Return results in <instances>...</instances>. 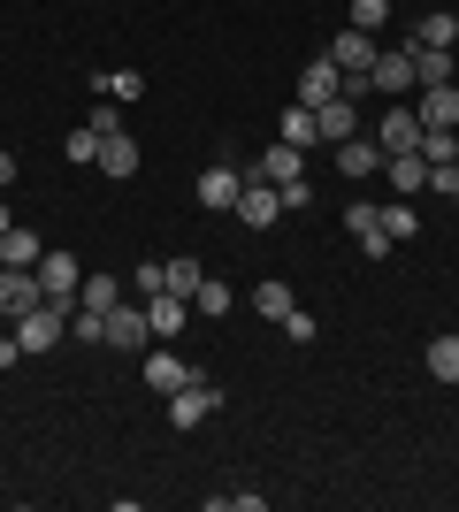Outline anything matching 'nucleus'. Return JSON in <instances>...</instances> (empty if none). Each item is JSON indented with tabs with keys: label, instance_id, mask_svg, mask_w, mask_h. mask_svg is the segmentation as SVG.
Segmentation results:
<instances>
[{
	"label": "nucleus",
	"instance_id": "obj_1",
	"mask_svg": "<svg viewBox=\"0 0 459 512\" xmlns=\"http://www.w3.org/2000/svg\"><path fill=\"white\" fill-rule=\"evenodd\" d=\"M375 54H383V46H375V31H352V23L329 39V62H337V77H345L352 100H368V69H375Z\"/></svg>",
	"mask_w": 459,
	"mask_h": 512
},
{
	"label": "nucleus",
	"instance_id": "obj_2",
	"mask_svg": "<svg viewBox=\"0 0 459 512\" xmlns=\"http://www.w3.org/2000/svg\"><path fill=\"white\" fill-rule=\"evenodd\" d=\"M69 314H77V306H62V299H39L31 314L16 321V344H23V352H54V344L69 337Z\"/></svg>",
	"mask_w": 459,
	"mask_h": 512
},
{
	"label": "nucleus",
	"instance_id": "obj_3",
	"mask_svg": "<svg viewBox=\"0 0 459 512\" xmlns=\"http://www.w3.org/2000/svg\"><path fill=\"white\" fill-rule=\"evenodd\" d=\"M222 413V390L207 383V375H192L184 390H169V428H207Z\"/></svg>",
	"mask_w": 459,
	"mask_h": 512
},
{
	"label": "nucleus",
	"instance_id": "obj_4",
	"mask_svg": "<svg viewBox=\"0 0 459 512\" xmlns=\"http://www.w3.org/2000/svg\"><path fill=\"white\" fill-rule=\"evenodd\" d=\"M39 291H46V299H62V306H77V291H85V268H77V253L46 245V253H39Z\"/></svg>",
	"mask_w": 459,
	"mask_h": 512
},
{
	"label": "nucleus",
	"instance_id": "obj_5",
	"mask_svg": "<svg viewBox=\"0 0 459 512\" xmlns=\"http://www.w3.org/2000/svg\"><path fill=\"white\" fill-rule=\"evenodd\" d=\"M345 230H352V245H360L368 260H391V253H398L391 230H383V207H375V199H352V207H345Z\"/></svg>",
	"mask_w": 459,
	"mask_h": 512
},
{
	"label": "nucleus",
	"instance_id": "obj_6",
	"mask_svg": "<svg viewBox=\"0 0 459 512\" xmlns=\"http://www.w3.org/2000/svg\"><path fill=\"white\" fill-rule=\"evenodd\" d=\"M329 161H337V176H345V184H368V176H383V146H375L368 130H360V138H337V146H329Z\"/></svg>",
	"mask_w": 459,
	"mask_h": 512
},
{
	"label": "nucleus",
	"instance_id": "obj_7",
	"mask_svg": "<svg viewBox=\"0 0 459 512\" xmlns=\"http://www.w3.org/2000/svg\"><path fill=\"white\" fill-rule=\"evenodd\" d=\"M230 214H238L245 230H268V222L284 214V192H276L268 176H245V184H238V207H230Z\"/></svg>",
	"mask_w": 459,
	"mask_h": 512
},
{
	"label": "nucleus",
	"instance_id": "obj_8",
	"mask_svg": "<svg viewBox=\"0 0 459 512\" xmlns=\"http://www.w3.org/2000/svg\"><path fill=\"white\" fill-rule=\"evenodd\" d=\"M368 92H383V100H414V46H406V54H375Z\"/></svg>",
	"mask_w": 459,
	"mask_h": 512
},
{
	"label": "nucleus",
	"instance_id": "obj_9",
	"mask_svg": "<svg viewBox=\"0 0 459 512\" xmlns=\"http://www.w3.org/2000/svg\"><path fill=\"white\" fill-rule=\"evenodd\" d=\"M39 268H0V321H23L31 306H39Z\"/></svg>",
	"mask_w": 459,
	"mask_h": 512
},
{
	"label": "nucleus",
	"instance_id": "obj_10",
	"mask_svg": "<svg viewBox=\"0 0 459 512\" xmlns=\"http://www.w3.org/2000/svg\"><path fill=\"white\" fill-rule=\"evenodd\" d=\"M138 161H146V153H138V138H131L123 123L100 130V161H92L100 176H115V184H123V176H138Z\"/></svg>",
	"mask_w": 459,
	"mask_h": 512
},
{
	"label": "nucleus",
	"instance_id": "obj_11",
	"mask_svg": "<svg viewBox=\"0 0 459 512\" xmlns=\"http://www.w3.org/2000/svg\"><path fill=\"white\" fill-rule=\"evenodd\" d=\"M368 138H375L383 153H414V146H421V115H414L406 100H398L391 115H375V130H368Z\"/></svg>",
	"mask_w": 459,
	"mask_h": 512
},
{
	"label": "nucleus",
	"instance_id": "obj_12",
	"mask_svg": "<svg viewBox=\"0 0 459 512\" xmlns=\"http://www.w3.org/2000/svg\"><path fill=\"white\" fill-rule=\"evenodd\" d=\"M138 375H146V390L153 398H169V390H184L199 375L192 360H176V344H161V352H146V367H138Z\"/></svg>",
	"mask_w": 459,
	"mask_h": 512
},
{
	"label": "nucleus",
	"instance_id": "obj_13",
	"mask_svg": "<svg viewBox=\"0 0 459 512\" xmlns=\"http://www.w3.org/2000/svg\"><path fill=\"white\" fill-rule=\"evenodd\" d=\"M238 184H245V176L230 169V161H215V169H199L192 199H199V207H207V214H230V207H238Z\"/></svg>",
	"mask_w": 459,
	"mask_h": 512
},
{
	"label": "nucleus",
	"instance_id": "obj_14",
	"mask_svg": "<svg viewBox=\"0 0 459 512\" xmlns=\"http://www.w3.org/2000/svg\"><path fill=\"white\" fill-rule=\"evenodd\" d=\"M100 314H108V344H115V352H146V344H153L146 306H123V299H115V306H100Z\"/></svg>",
	"mask_w": 459,
	"mask_h": 512
},
{
	"label": "nucleus",
	"instance_id": "obj_15",
	"mask_svg": "<svg viewBox=\"0 0 459 512\" xmlns=\"http://www.w3.org/2000/svg\"><path fill=\"white\" fill-rule=\"evenodd\" d=\"M383 184H391V199L429 192V161H421V146L414 153H383Z\"/></svg>",
	"mask_w": 459,
	"mask_h": 512
},
{
	"label": "nucleus",
	"instance_id": "obj_16",
	"mask_svg": "<svg viewBox=\"0 0 459 512\" xmlns=\"http://www.w3.org/2000/svg\"><path fill=\"white\" fill-rule=\"evenodd\" d=\"M414 115H421V130H459V85H421Z\"/></svg>",
	"mask_w": 459,
	"mask_h": 512
},
{
	"label": "nucleus",
	"instance_id": "obj_17",
	"mask_svg": "<svg viewBox=\"0 0 459 512\" xmlns=\"http://www.w3.org/2000/svg\"><path fill=\"white\" fill-rule=\"evenodd\" d=\"M314 130H322V146H337V138H360V100H352V92L322 100V107H314Z\"/></svg>",
	"mask_w": 459,
	"mask_h": 512
},
{
	"label": "nucleus",
	"instance_id": "obj_18",
	"mask_svg": "<svg viewBox=\"0 0 459 512\" xmlns=\"http://www.w3.org/2000/svg\"><path fill=\"white\" fill-rule=\"evenodd\" d=\"M184 321H192V299H176V291H153V299H146V329H153L161 344L184 337Z\"/></svg>",
	"mask_w": 459,
	"mask_h": 512
},
{
	"label": "nucleus",
	"instance_id": "obj_19",
	"mask_svg": "<svg viewBox=\"0 0 459 512\" xmlns=\"http://www.w3.org/2000/svg\"><path fill=\"white\" fill-rule=\"evenodd\" d=\"M421 85H459V54L452 46H414V92Z\"/></svg>",
	"mask_w": 459,
	"mask_h": 512
},
{
	"label": "nucleus",
	"instance_id": "obj_20",
	"mask_svg": "<svg viewBox=\"0 0 459 512\" xmlns=\"http://www.w3.org/2000/svg\"><path fill=\"white\" fill-rule=\"evenodd\" d=\"M253 176H268V184H276V192H284V184H306V153L299 146H284V138H276V146L261 153V169Z\"/></svg>",
	"mask_w": 459,
	"mask_h": 512
},
{
	"label": "nucleus",
	"instance_id": "obj_21",
	"mask_svg": "<svg viewBox=\"0 0 459 512\" xmlns=\"http://www.w3.org/2000/svg\"><path fill=\"white\" fill-rule=\"evenodd\" d=\"M337 92H345V77H337V62H306L299 69V107H322V100H337Z\"/></svg>",
	"mask_w": 459,
	"mask_h": 512
},
{
	"label": "nucleus",
	"instance_id": "obj_22",
	"mask_svg": "<svg viewBox=\"0 0 459 512\" xmlns=\"http://www.w3.org/2000/svg\"><path fill=\"white\" fill-rule=\"evenodd\" d=\"M92 92L115 100V107H131L138 92H146V77H138V69H92Z\"/></svg>",
	"mask_w": 459,
	"mask_h": 512
},
{
	"label": "nucleus",
	"instance_id": "obj_23",
	"mask_svg": "<svg viewBox=\"0 0 459 512\" xmlns=\"http://www.w3.org/2000/svg\"><path fill=\"white\" fill-rule=\"evenodd\" d=\"M39 253H46V237H39V230H23V222L0 237V268H39Z\"/></svg>",
	"mask_w": 459,
	"mask_h": 512
},
{
	"label": "nucleus",
	"instance_id": "obj_24",
	"mask_svg": "<svg viewBox=\"0 0 459 512\" xmlns=\"http://www.w3.org/2000/svg\"><path fill=\"white\" fill-rule=\"evenodd\" d=\"M421 367H429L437 383H459V329H444V337L429 344V352H421Z\"/></svg>",
	"mask_w": 459,
	"mask_h": 512
},
{
	"label": "nucleus",
	"instance_id": "obj_25",
	"mask_svg": "<svg viewBox=\"0 0 459 512\" xmlns=\"http://www.w3.org/2000/svg\"><path fill=\"white\" fill-rule=\"evenodd\" d=\"M284 146H299V153L322 146V130H314V107H299V100L284 107Z\"/></svg>",
	"mask_w": 459,
	"mask_h": 512
},
{
	"label": "nucleus",
	"instance_id": "obj_26",
	"mask_svg": "<svg viewBox=\"0 0 459 512\" xmlns=\"http://www.w3.org/2000/svg\"><path fill=\"white\" fill-rule=\"evenodd\" d=\"M291 306H299V299H291V283H276V276H268L261 291H253V314H261V321H284Z\"/></svg>",
	"mask_w": 459,
	"mask_h": 512
},
{
	"label": "nucleus",
	"instance_id": "obj_27",
	"mask_svg": "<svg viewBox=\"0 0 459 512\" xmlns=\"http://www.w3.org/2000/svg\"><path fill=\"white\" fill-rule=\"evenodd\" d=\"M383 230H391V245H414V237H421L414 199H391V207H383Z\"/></svg>",
	"mask_w": 459,
	"mask_h": 512
},
{
	"label": "nucleus",
	"instance_id": "obj_28",
	"mask_svg": "<svg viewBox=\"0 0 459 512\" xmlns=\"http://www.w3.org/2000/svg\"><path fill=\"white\" fill-rule=\"evenodd\" d=\"M199 283H207V268H199V253H176V260H169V291H176V299H192Z\"/></svg>",
	"mask_w": 459,
	"mask_h": 512
},
{
	"label": "nucleus",
	"instance_id": "obj_29",
	"mask_svg": "<svg viewBox=\"0 0 459 512\" xmlns=\"http://www.w3.org/2000/svg\"><path fill=\"white\" fill-rule=\"evenodd\" d=\"M69 337L77 344H108V314H100V306H77V314H69Z\"/></svg>",
	"mask_w": 459,
	"mask_h": 512
},
{
	"label": "nucleus",
	"instance_id": "obj_30",
	"mask_svg": "<svg viewBox=\"0 0 459 512\" xmlns=\"http://www.w3.org/2000/svg\"><path fill=\"white\" fill-rule=\"evenodd\" d=\"M62 153L77 161V169H92V161H100V130H92V123H77V130L62 138Z\"/></svg>",
	"mask_w": 459,
	"mask_h": 512
},
{
	"label": "nucleus",
	"instance_id": "obj_31",
	"mask_svg": "<svg viewBox=\"0 0 459 512\" xmlns=\"http://www.w3.org/2000/svg\"><path fill=\"white\" fill-rule=\"evenodd\" d=\"M459 39V23L444 16V8H429V16H421V31H414V46H452Z\"/></svg>",
	"mask_w": 459,
	"mask_h": 512
},
{
	"label": "nucleus",
	"instance_id": "obj_32",
	"mask_svg": "<svg viewBox=\"0 0 459 512\" xmlns=\"http://www.w3.org/2000/svg\"><path fill=\"white\" fill-rule=\"evenodd\" d=\"M207 512H268V490H230V497H207Z\"/></svg>",
	"mask_w": 459,
	"mask_h": 512
},
{
	"label": "nucleus",
	"instance_id": "obj_33",
	"mask_svg": "<svg viewBox=\"0 0 459 512\" xmlns=\"http://www.w3.org/2000/svg\"><path fill=\"white\" fill-rule=\"evenodd\" d=\"M192 314H230V283H215V276H207V283L192 291Z\"/></svg>",
	"mask_w": 459,
	"mask_h": 512
},
{
	"label": "nucleus",
	"instance_id": "obj_34",
	"mask_svg": "<svg viewBox=\"0 0 459 512\" xmlns=\"http://www.w3.org/2000/svg\"><path fill=\"white\" fill-rule=\"evenodd\" d=\"M276 329H284V337H291V344H314V337H322V321L306 314V306H291V314H284V321H276Z\"/></svg>",
	"mask_w": 459,
	"mask_h": 512
},
{
	"label": "nucleus",
	"instance_id": "obj_35",
	"mask_svg": "<svg viewBox=\"0 0 459 512\" xmlns=\"http://www.w3.org/2000/svg\"><path fill=\"white\" fill-rule=\"evenodd\" d=\"M115 299H123L115 276H85V291H77V306H115Z\"/></svg>",
	"mask_w": 459,
	"mask_h": 512
},
{
	"label": "nucleus",
	"instance_id": "obj_36",
	"mask_svg": "<svg viewBox=\"0 0 459 512\" xmlns=\"http://www.w3.org/2000/svg\"><path fill=\"white\" fill-rule=\"evenodd\" d=\"M383 16H391V0H352V31H383Z\"/></svg>",
	"mask_w": 459,
	"mask_h": 512
},
{
	"label": "nucleus",
	"instance_id": "obj_37",
	"mask_svg": "<svg viewBox=\"0 0 459 512\" xmlns=\"http://www.w3.org/2000/svg\"><path fill=\"white\" fill-rule=\"evenodd\" d=\"M138 299H153V291H169V260H146V268H138Z\"/></svg>",
	"mask_w": 459,
	"mask_h": 512
},
{
	"label": "nucleus",
	"instance_id": "obj_38",
	"mask_svg": "<svg viewBox=\"0 0 459 512\" xmlns=\"http://www.w3.org/2000/svg\"><path fill=\"white\" fill-rule=\"evenodd\" d=\"M429 192H444V199H452V192H459V169H429Z\"/></svg>",
	"mask_w": 459,
	"mask_h": 512
},
{
	"label": "nucleus",
	"instance_id": "obj_39",
	"mask_svg": "<svg viewBox=\"0 0 459 512\" xmlns=\"http://www.w3.org/2000/svg\"><path fill=\"white\" fill-rule=\"evenodd\" d=\"M0 184H16V153L0 146Z\"/></svg>",
	"mask_w": 459,
	"mask_h": 512
},
{
	"label": "nucleus",
	"instance_id": "obj_40",
	"mask_svg": "<svg viewBox=\"0 0 459 512\" xmlns=\"http://www.w3.org/2000/svg\"><path fill=\"white\" fill-rule=\"evenodd\" d=\"M8 230H16V214H8V199H0V237H8Z\"/></svg>",
	"mask_w": 459,
	"mask_h": 512
},
{
	"label": "nucleus",
	"instance_id": "obj_41",
	"mask_svg": "<svg viewBox=\"0 0 459 512\" xmlns=\"http://www.w3.org/2000/svg\"><path fill=\"white\" fill-rule=\"evenodd\" d=\"M452 54H459V39H452Z\"/></svg>",
	"mask_w": 459,
	"mask_h": 512
},
{
	"label": "nucleus",
	"instance_id": "obj_42",
	"mask_svg": "<svg viewBox=\"0 0 459 512\" xmlns=\"http://www.w3.org/2000/svg\"><path fill=\"white\" fill-rule=\"evenodd\" d=\"M452 199H459V192H452Z\"/></svg>",
	"mask_w": 459,
	"mask_h": 512
}]
</instances>
